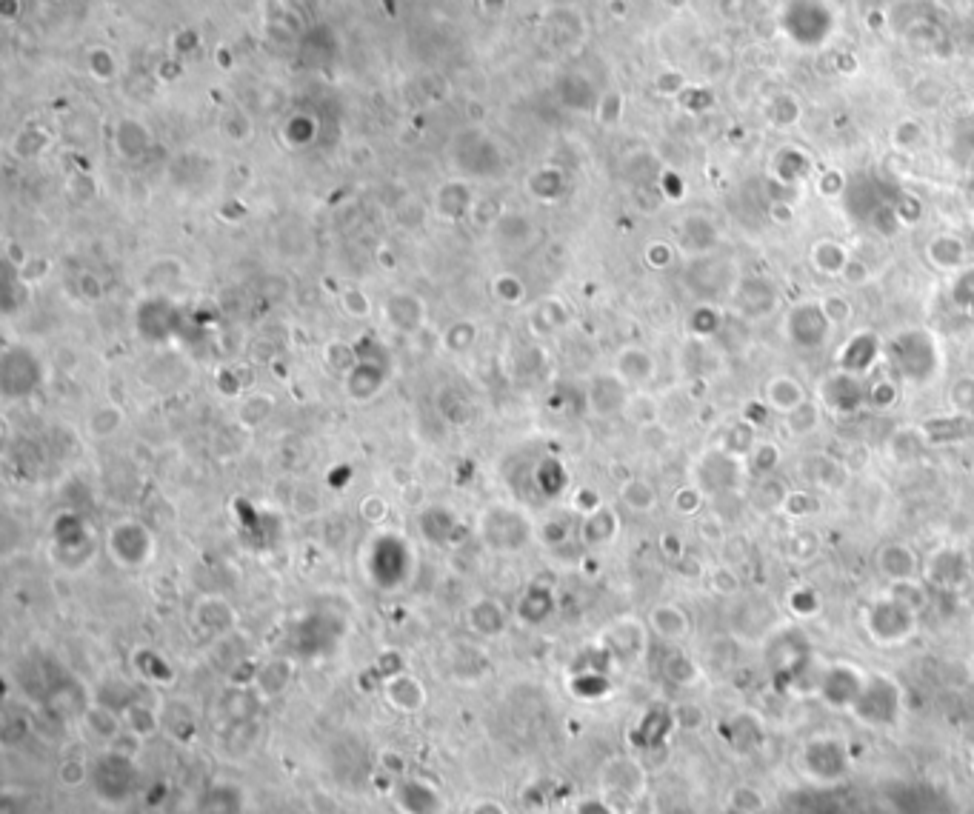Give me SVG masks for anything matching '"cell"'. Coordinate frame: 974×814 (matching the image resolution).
I'll use <instances>...</instances> for the list:
<instances>
[{"instance_id": "cell-4", "label": "cell", "mask_w": 974, "mask_h": 814, "mask_svg": "<svg viewBox=\"0 0 974 814\" xmlns=\"http://www.w3.org/2000/svg\"><path fill=\"white\" fill-rule=\"evenodd\" d=\"M655 372H657L655 355L646 352L643 346H623V349L617 352L615 375L623 380L632 392H635V389H646V386L655 380Z\"/></svg>"}, {"instance_id": "cell-10", "label": "cell", "mask_w": 974, "mask_h": 814, "mask_svg": "<svg viewBox=\"0 0 974 814\" xmlns=\"http://www.w3.org/2000/svg\"><path fill=\"white\" fill-rule=\"evenodd\" d=\"M623 415L640 429H649V426H657V420H660V406L646 389H635L626 400V406H623Z\"/></svg>"}, {"instance_id": "cell-18", "label": "cell", "mask_w": 974, "mask_h": 814, "mask_svg": "<svg viewBox=\"0 0 974 814\" xmlns=\"http://www.w3.org/2000/svg\"><path fill=\"white\" fill-rule=\"evenodd\" d=\"M732 806L743 814H760L766 809V800L752 786H740V789H735V795H732Z\"/></svg>"}, {"instance_id": "cell-13", "label": "cell", "mask_w": 974, "mask_h": 814, "mask_svg": "<svg viewBox=\"0 0 974 814\" xmlns=\"http://www.w3.org/2000/svg\"><path fill=\"white\" fill-rule=\"evenodd\" d=\"M615 532H617V517L609 512V509H597V512H592L589 515V520H586V526H583V537H586V543H595V546H600V543H609L612 537H615Z\"/></svg>"}, {"instance_id": "cell-26", "label": "cell", "mask_w": 974, "mask_h": 814, "mask_svg": "<svg viewBox=\"0 0 974 814\" xmlns=\"http://www.w3.org/2000/svg\"><path fill=\"white\" fill-rule=\"evenodd\" d=\"M823 312H826V318L832 320V323H843V320H849L852 318V306H849V300H843V298H835V300H823Z\"/></svg>"}, {"instance_id": "cell-25", "label": "cell", "mask_w": 974, "mask_h": 814, "mask_svg": "<svg viewBox=\"0 0 974 814\" xmlns=\"http://www.w3.org/2000/svg\"><path fill=\"white\" fill-rule=\"evenodd\" d=\"M386 512H389V506H386V500L378 495L366 497V500L360 503V515L366 517L369 523H380V520L386 517Z\"/></svg>"}, {"instance_id": "cell-1", "label": "cell", "mask_w": 974, "mask_h": 814, "mask_svg": "<svg viewBox=\"0 0 974 814\" xmlns=\"http://www.w3.org/2000/svg\"><path fill=\"white\" fill-rule=\"evenodd\" d=\"M886 360L900 383L920 389L940 375L943 349L929 329H903L886 343Z\"/></svg>"}, {"instance_id": "cell-22", "label": "cell", "mask_w": 974, "mask_h": 814, "mask_svg": "<svg viewBox=\"0 0 974 814\" xmlns=\"http://www.w3.org/2000/svg\"><path fill=\"white\" fill-rule=\"evenodd\" d=\"M700 503H703V492L697 486H683L675 495L677 512H683V515H695L697 509H700Z\"/></svg>"}, {"instance_id": "cell-8", "label": "cell", "mask_w": 974, "mask_h": 814, "mask_svg": "<svg viewBox=\"0 0 974 814\" xmlns=\"http://www.w3.org/2000/svg\"><path fill=\"white\" fill-rule=\"evenodd\" d=\"M632 395V389L617 378L615 372L612 375H600V378L592 383V409L597 415H615V412H623L626 400Z\"/></svg>"}, {"instance_id": "cell-11", "label": "cell", "mask_w": 974, "mask_h": 814, "mask_svg": "<svg viewBox=\"0 0 974 814\" xmlns=\"http://www.w3.org/2000/svg\"><path fill=\"white\" fill-rule=\"evenodd\" d=\"M620 500L632 509V512H652L657 506V492L655 486L643 477H629L620 486Z\"/></svg>"}, {"instance_id": "cell-19", "label": "cell", "mask_w": 974, "mask_h": 814, "mask_svg": "<svg viewBox=\"0 0 974 814\" xmlns=\"http://www.w3.org/2000/svg\"><path fill=\"white\" fill-rule=\"evenodd\" d=\"M897 383L895 380H877L875 386L869 389V395H866V400L872 403V406H877V409H889V406H895L897 403Z\"/></svg>"}, {"instance_id": "cell-16", "label": "cell", "mask_w": 974, "mask_h": 814, "mask_svg": "<svg viewBox=\"0 0 974 814\" xmlns=\"http://www.w3.org/2000/svg\"><path fill=\"white\" fill-rule=\"evenodd\" d=\"M746 460H749V466L755 469V475L769 477L772 472H775L777 463H780V455H777L775 443H757L755 449L746 455Z\"/></svg>"}, {"instance_id": "cell-9", "label": "cell", "mask_w": 974, "mask_h": 814, "mask_svg": "<svg viewBox=\"0 0 974 814\" xmlns=\"http://www.w3.org/2000/svg\"><path fill=\"white\" fill-rule=\"evenodd\" d=\"M649 626L655 629V635H660L663 640H683L689 635V617L686 612L675 606V603H663V606H655L652 615H649Z\"/></svg>"}, {"instance_id": "cell-21", "label": "cell", "mask_w": 974, "mask_h": 814, "mask_svg": "<svg viewBox=\"0 0 974 814\" xmlns=\"http://www.w3.org/2000/svg\"><path fill=\"white\" fill-rule=\"evenodd\" d=\"M340 303H343V312H346L352 320L369 318V298H366L363 292H355V289H352V292H343Z\"/></svg>"}, {"instance_id": "cell-12", "label": "cell", "mask_w": 974, "mask_h": 814, "mask_svg": "<svg viewBox=\"0 0 974 814\" xmlns=\"http://www.w3.org/2000/svg\"><path fill=\"white\" fill-rule=\"evenodd\" d=\"M86 726H89V732L98 737V740H103V743H115V737L120 735L118 715H115L112 709H106V706H95V709H89V712H86Z\"/></svg>"}, {"instance_id": "cell-28", "label": "cell", "mask_w": 974, "mask_h": 814, "mask_svg": "<svg viewBox=\"0 0 974 814\" xmlns=\"http://www.w3.org/2000/svg\"><path fill=\"white\" fill-rule=\"evenodd\" d=\"M403 495H406V503H409V506H420V497H423V486H420L418 480H415V483H409V486H403Z\"/></svg>"}, {"instance_id": "cell-3", "label": "cell", "mask_w": 974, "mask_h": 814, "mask_svg": "<svg viewBox=\"0 0 974 814\" xmlns=\"http://www.w3.org/2000/svg\"><path fill=\"white\" fill-rule=\"evenodd\" d=\"M886 355V346L880 343L875 332H857L852 338L843 343L840 349V372L863 378L866 372H872L877 366V360Z\"/></svg>"}, {"instance_id": "cell-24", "label": "cell", "mask_w": 974, "mask_h": 814, "mask_svg": "<svg viewBox=\"0 0 974 814\" xmlns=\"http://www.w3.org/2000/svg\"><path fill=\"white\" fill-rule=\"evenodd\" d=\"M260 403H263V406H272V398H266V395H252V400H246V406H243V412H240V417H243L246 426H258L260 420L269 415V409L258 412Z\"/></svg>"}, {"instance_id": "cell-27", "label": "cell", "mask_w": 974, "mask_h": 814, "mask_svg": "<svg viewBox=\"0 0 974 814\" xmlns=\"http://www.w3.org/2000/svg\"><path fill=\"white\" fill-rule=\"evenodd\" d=\"M60 780H63L66 786H80V783L86 780V766H83V760H66V763L60 766Z\"/></svg>"}, {"instance_id": "cell-7", "label": "cell", "mask_w": 974, "mask_h": 814, "mask_svg": "<svg viewBox=\"0 0 974 814\" xmlns=\"http://www.w3.org/2000/svg\"><path fill=\"white\" fill-rule=\"evenodd\" d=\"M877 572L886 575L892 583H900V580H915L917 575V555L903 546V543H889L883 546L875 557Z\"/></svg>"}, {"instance_id": "cell-5", "label": "cell", "mask_w": 974, "mask_h": 814, "mask_svg": "<svg viewBox=\"0 0 974 814\" xmlns=\"http://www.w3.org/2000/svg\"><path fill=\"white\" fill-rule=\"evenodd\" d=\"M820 398L829 406V412H835V415H852V412L860 409V403L866 400V395H863L860 380L855 375L837 372L832 378L823 380Z\"/></svg>"}, {"instance_id": "cell-17", "label": "cell", "mask_w": 974, "mask_h": 814, "mask_svg": "<svg viewBox=\"0 0 974 814\" xmlns=\"http://www.w3.org/2000/svg\"><path fill=\"white\" fill-rule=\"evenodd\" d=\"M120 420H123V415H120L118 406H100L89 415V432L95 437L112 435L120 426Z\"/></svg>"}, {"instance_id": "cell-6", "label": "cell", "mask_w": 974, "mask_h": 814, "mask_svg": "<svg viewBox=\"0 0 974 814\" xmlns=\"http://www.w3.org/2000/svg\"><path fill=\"white\" fill-rule=\"evenodd\" d=\"M806 400L809 398H806L803 383L792 378V375H777V378H772L763 386V406L783 417L789 415V412H795L797 406H803Z\"/></svg>"}, {"instance_id": "cell-14", "label": "cell", "mask_w": 974, "mask_h": 814, "mask_svg": "<svg viewBox=\"0 0 974 814\" xmlns=\"http://www.w3.org/2000/svg\"><path fill=\"white\" fill-rule=\"evenodd\" d=\"M817 423H820V412H817V406L812 400H806L803 406H797L795 412L786 415V429H789V435L795 437L809 435L812 429H817Z\"/></svg>"}, {"instance_id": "cell-15", "label": "cell", "mask_w": 974, "mask_h": 814, "mask_svg": "<svg viewBox=\"0 0 974 814\" xmlns=\"http://www.w3.org/2000/svg\"><path fill=\"white\" fill-rule=\"evenodd\" d=\"M949 403L955 415H972L974 412V375H963L949 389Z\"/></svg>"}, {"instance_id": "cell-2", "label": "cell", "mask_w": 974, "mask_h": 814, "mask_svg": "<svg viewBox=\"0 0 974 814\" xmlns=\"http://www.w3.org/2000/svg\"><path fill=\"white\" fill-rule=\"evenodd\" d=\"M832 320L826 318L823 303H800L786 318V340L797 349H820L832 335Z\"/></svg>"}, {"instance_id": "cell-23", "label": "cell", "mask_w": 974, "mask_h": 814, "mask_svg": "<svg viewBox=\"0 0 974 814\" xmlns=\"http://www.w3.org/2000/svg\"><path fill=\"white\" fill-rule=\"evenodd\" d=\"M712 589H715L717 595H735L737 589H740V580H737V575L729 566H720V569L712 572Z\"/></svg>"}, {"instance_id": "cell-20", "label": "cell", "mask_w": 974, "mask_h": 814, "mask_svg": "<svg viewBox=\"0 0 974 814\" xmlns=\"http://www.w3.org/2000/svg\"><path fill=\"white\" fill-rule=\"evenodd\" d=\"M126 723H129V729H132V732H135L138 737L149 735V732L143 729V723H146L152 732L158 729V717L152 715L146 706H129V709H126Z\"/></svg>"}]
</instances>
